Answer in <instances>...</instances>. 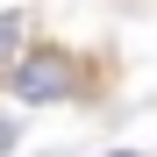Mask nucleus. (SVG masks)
Returning <instances> with one entry per match:
<instances>
[{"mask_svg":"<svg viewBox=\"0 0 157 157\" xmlns=\"http://www.w3.org/2000/svg\"><path fill=\"white\" fill-rule=\"evenodd\" d=\"M7 86H14V100H29V107H50V100H71L78 64L64 57V50H29V57L7 71Z\"/></svg>","mask_w":157,"mask_h":157,"instance_id":"1","label":"nucleus"},{"mask_svg":"<svg viewBox=\"0 0 157 157\" xmlns=\"http://www.w3.org/2000/svg\"><path fill=\"white\" fill-rule=\"evenodd\" d=\"M14 50H21V14H0V71H7Z\"/></svg>","mask_w":157,"mask_h":157,"instance_id":"2","label":"nucleus"},{"mask_svg":"<svg viewBox=\"0 0 157 157\" xmlns=\"http://www.w3.org/2000/svg\"><path fill=\"white\" fill-rule=\"evenodd\" d=\"M14 150V121H0V157H7Z\"/></svg>","mask_w":157,"mask_h":157,"instance_id":"3","label":"nucleus"}]
</instances>
